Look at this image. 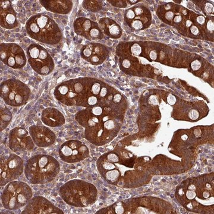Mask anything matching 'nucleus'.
Instances as JSON below:
<instances>
[{"mask_svg": "<svg viewBox=\"0 0 214 214\" xmlns=\"http://www.w3.org/2000/svg\"><path fill=\"white\" fill-rule=\"evenodd\" d=\"M60 171L59 162L53 156L44 154L31 157L25 167V177L33 184L50 183L57 176Z\"/></svg>", "mask_w": 214, "mask_h": 214, "instance_id": "f257e3e1", "label": "nucleus"}, {"mask_svg": "<svg viewBox=\"0 0 214 214\" xmlns=\"http://www.w3.org/2000/svg\"><path fill=\"white\" fill-rule=\"evenodd\" d=\"M59 195L67 204L74 207L83 208L97 200L98 191L94 185L82 180H71L62 185Z\"/></svg>", "mask_w": 214, "mask_h": 214, "instance_id": "f03ea898", "label": "nucleus"}, {"mask_svg": "<svg viewBox=\"0 0 214 214\" xmlns=\"http://www.w3.org/2000/svg\"><path fill=\"white\" fill-rule=\"evenodd\" d=\"M32 195V190L27 183L13 181L4 189L1 196V202L5 209L15 211L26 206Z\"/></svg>", "mask_w": 214, "mask_h": 214, "instance_id": "7ed1b4c3", "label": "nucleus"}, {"mask_svg": "<svg viewBox=\"0 0 214 214\" xmlns=\"http://www.w3.org/2000/svg\"><path fill=\"white\" fill-rule=\"evenodd\" d=\"M0 93L6 104L15 107L26 104L30 97V90L20 81L10 79L1 83Z\"/></svg>", "mask_w": 214, "mask_h": 214, "instance_id": "20e7f679", "label": "nucleus"}, {"mask_svg": "<svg viewBox=\"0 0 214 214\" xmlns=\"http://www.w3.org/2000/svg\"><path fill=\"white\" fill-rule=\"evenodd\" d=\"M23 161L14 154L4 155L0 159V185L6 186L18 178L23 172Z\"/></svg>", "mask_w": 214, "mask_h": 214, "instance_id": "39448f33", "label": "nucleus"}, {"mask_svg": "<svg viewBox=\"0 0 214 214\" xmlns=\"http://www.w3.org/2000/svg\"><path fill=\"white\" fill-rule=\"evenodd\" d=\"M89 153L88 148L77 140H70L63 143L58 151L60 159L70 164L84 160L88 157Z\"/></svg>", "mask_w": 214, "mask_h": 214, "instance_id": "423d86ee", "label": "nucleus"}, {"mask_svg": "<svg viewBox=\"0 0 214 214\" xmlns=\"http://www.w3.org/2000/svg\"><path fill=\"white\" fill-rule=\"evenodd\" d=\"M9 146L13 152L28 151L34 148L35 144L25 129L17 127L9 134Z\"/></svg>", "mask_w": 214, "mask_h": 214, "instance_id": "0eeeda50", "label": "nucleus"}, {"mask_svg": "<svg viewBox=\"0 0 214 214\" xmlns=\"http://www.w3.org/2000/svg\"><path fill=\"white\" fill-rule=\"evenodd\" d=\"M22 214H64L49 200L42 196L32 197L25 206Z\"/></svg>", "mask_w": 214, "mask_h": 214, "instance_id": "6e6552de", "label": "nucleus"}, {"mask_svg": "<svg viewBox=\"0 0 214 214\" xmlns=\"http://www.w3.org/2000/svg\"><path fill=\"white\" fill-rule=\"evenodd\" d=\"M29 134L34 144L38 147L47 148L56 140V135L49 128L44 125H32L29 127Z\"/></svg>", "mask_w": 214, "mask_h": 214, "instance_id": "1a4fd4ad", "label": "nucleus"}, {"mask_svg": "<svg viewBox=\"0 0 214 214\" xmlns=\"http://www.w3.org/2000/svg\"><path fill=\"white\" fill-rule=\"evenodd\" d=\"M41 120L44 124L51 127H60L66 122L62 114L54 108H47L42 111Z\"/></svg>", "mask_w": 214, "mask_h": 214, "instance_id": "9d476101", "label": "nucleus"}, {"mask_svg": "<svg viewBox=\"0 0 214 214\" xmlns=\"http://www.w3.org/2000/svg\"><path fill=\"white\" fill-rule=\"evenodd\" d=\"M41 4L45 7H57L52 12L60 14H67L70 13L72 8V2L71 1H40Z\"/></svg>", "mask_w": 214, "mask_h": 214, "instance_id": "9b49d317", "label": "nucleus"}, {"mask_svg": "<svg viewBox=\"0 0 214 214\" xmlns=\"http://www.w3.org/2000/svg\"><path fill=\"white\" fill-rule=\"evenodd\" d=\"M1 26L8 29H13L17 26L16 13L13 7L7 10H1Z\"/></svg>", "mask_w": 214, "mask_h": 214, "instance_id": "f8f14e48", "label": "nucleus"}, {"mask_svg": "<svg viewBox=\"0 0 214 214\" xmlns=\"http://www.w3.org/2000/svg\"><path fill=\"white\" fill-rule=\"evenodd\" d=\"M12 119V114L9 108L4 105L1 106V117H0V123H1V131L4 130L7 128L8 125L11 122Z\"/></svg>", "mask_w": 214, "mask_h": 214, "instance_id": "ddd939ff", "label": "nucleus"}, {"mask_svg": "<svg viewBox=\"0 0 214 214\" xmlns=\"http://www.w3.org/2000/svg\"><path fill=\"white\" fill-rule=\"evenodd\" d=\"M41 47L38 45L32 44L28 48V55L29 59L36 60L38 58L41 51Z\"/></svg>", "mask_w": 214, "mask_h": 214, "instance_id": "4468645a", "label": "nucleus"}, {"mask_svg": "<svg viewBox=\"0 0 214 214\" xmlns=\"http://www.w3.org/2000/svg\"><path fill=\"white\" fill-rule=\"evenodd\" d=\"M14 58L15 62H16V68H21L26 64V58L25 53H24L21 48L15 53Z\"/></svg>", "mask_w": 214, "mask_h": 214, "instance_id": "2eb2a0df", "label": "nucleus"}, {"mask_svg": "<svg viewBox=\"0 0 214 214\" xmlns=\"http://www.w3.org/2000/svg\"><path fill=\"white\" fill-rule=\"evenodd\" d=\"M108 33L111 37L114 38H118L120 36L121 34V30L117 24L113 23V24L108 27Z\"/></svg>", "mask_w": 214, "mask_h": 214, "instance_id": "dca6fc26", "label": "nucleus"}, {"mask_svg": "<svg viewBox=\"0 0 214 214\" xmlns=\"http://www.w3.org/2000/svg\"><path fill=\"white\" fill-rule=\"evenodd\" d=\"M102 84L101 82H95L91 86V93L94 95H99L101 88H102Z\"/></svg>", "mask_w": 214, "mask_h": 214, "instance_id": "f3484780", "label": "nucleus"}, {"mask_svg": "<svg viewBox=\"0 0 214 214\" xmlns=\"http://www.w3.org/2000/svg\"><path fill=\"white\" fill-rule=\"evenodd\" d=\"M131 52L133 55H136V56H139L142 53V47L140 45L138 44H134L131 46V49H130Z\"/></svg>", "mask_w": 214, "mask_h": 214, "instance_id": "a211bd4d", "label": "nucleus"}, {"mask_svg": "<svg viewBox=\"0 0 214 214\" xmlns=\"http://www.w3.org/2000/svg\"><path fill=\"white\" fill-rule=\"evenodd\" d=\"M5 64L13 68H16V62H15V58L13 55L11 54L9 55V57L7 59V60L5 61Z\"/></svg>", "mask_w": 214, "mask_h": 214, "instance_id": "6ab92c4d", "label": "nucleus"}, {"mask_svg": "<svg viewBox=\"0 0 214 214\" xmlns=\"http://www.w3.org/2000/svg\"><path fill=\"white\" fill-rule=\"evenodd\" d=\"M92 50L91 48H89V46H86L83 48V49L82 51V56L84 58H87L91 57L92 54Z\"/></svg>", "mask_w": 214, "mask_h": 214, "instance_id": "aec40b11", "label": "nucleus"}, {"mask_svg": "<svg viewBox=\"0 0 214 214\" xmlns=\"http://www.w3.org/2000/svg\"><path fill=\"white\" fill-rule=\"evenodd\" d=\"M131 27L134 29V30H141L143 29V27H144V25H143V23L139 20H133L131 23Z\"/></svg>", "mask_w": 214, "mask_h": 214, "instance_id": "412c9836", "label": "nucleus"}, {"mask_svg": "<svg viewBox=\"0 0 214 214\" xmlns=\"http://www.w3.org/2000/svg\"><path fill=\"white\" fill-rule=\"evenodd\" d=\"M92 22L90 20L84 19V21L82 23V28L84 32L88 31L92 27Z\"/></svg>", "mask_w": 214, "mask_h": 214, "instance_id": "4be33fe9", "label": "nucleus"}, {"mask_svg": "<svg viewBox=\"0 0 214 214\" xmlns=\"http://www.w3.org/2000/svg\"><path fill=\"white\" fill-rule=\"evenodd\" d=\"M101 34V31L100 30L96 27H93L90 30H89V35L93 38H98Z\"/></svg>", "mask_w": 214, "mask_h": 214, "instance_id": "5701e85b", "label": "nucleus"}, {"mask_svg": "<svg viewBox=\"0 0 214 214\" xmlns=\"http://www.w3.org/2000/svg\"><path fill=\"white\" fill-rule=\"evenodd\" d=\"M12 8L10 1H1V10H7Z\"/></svg>", "mask_w": 214, "mask_h": 214, "instance_id": "b1692460", "label": "nucleus"}, {"mask_svg": "<svg viewBox=\"0 0 214 214\" xmlns=\"http://www.w3.org/2000/svg\"><path fill=\"white\" fill-rule=\"evenodd\" d=\"M201 62L198 60H194L191 64V67L193 71H197L198 70H199L201 68Z\"/></svg>", "mask_w": 214, "mask_h": 214, "instance_id": "393cba45", "label": "nucleus"}, {"mask_svg": "<svg viewBox=\"0 0 214 214\" xmlns=\"http://www.w3.org/2000/svg\"><path fill=\"white\" fill-rule=\"evenodd\" d=\"M189 117L192 120H196L199 117V113L196 109H192L189 113Z\"/></svg>", "mask_w": 214, "mask_h": 214, "instance_id": "a878e982", "label": "nucleus"}, {"mask_svg": "<svg viewBox=\"0 0 214 214\" xmlns=\"http://www.w3.org/2000/svg\"><path fill=\"white\" fill-rule=\"evenodd\" d=\"M136 16L134 11L132 9H129L125 11V17L127 20H132Z\"/></svg>", "mask_w": 214, "mask_h": 214, "instance_id": "bb28decb", "label": "nucleus"}, {"mask_svg": "<svg viewBox=\"0 0 214 214\" xmlns=\"http://www.w3.org/2000/svg\"><path fill=\"white\" fill-rule=\"evenodd\" d=\"M204 9L205 12H207V13H211L212 12H213V4L211 3H207L205 5Z\"/></svg>", "mask_w": 214, "mask_h": 214, "instance_id": "cd10ccee", "label": "nucleus"}, {"mask_svg": "<svg viewBox=\"0 0 214 214\" xmlns=\"http://www.w3.org/2000/svg\"><path fill=\"white\" fill-rule=\"evenodd\" d=\"M177 101L176 98L174 96V95L170 94L169 95V96L167 98V102L171 105H172L174 104H175V103Z\"/></svg>", "mask_w": 214, "mask_h": 214, "instance_id": "c85d7f7f", "label": "nucleus"}, {"mask_svg": "<svg viewBox=\"0 0 214 214\" xmlns=\"http://www.w3.org/2000/svg\"><path fill=\"white\" fill-rule=\"evenodd\" d=\"M174 13L171 11H168L165 13V17L168 21H171L174 19Z\"/></svg>", "mask_w": 214, "mask_h": 214, "instance_id": "c756f323", "label": "nucleus"}, {"mask_svg": "<svg viewBox=\"0 0 214 214\" xmlns=\"http://www.w3.org/2000/svg\"><path fill=\"white\" fill-rule=\"evenodd\" d=\"M122 66L124 68H129L131 66V62L128 59H124L122 62Z\"/></svg>", "mask_w": 214, "mask_h": 214, "instance_id": "7c9ffc66", "label": "nucleus"}, {"mask_svg": "<svg viewBox=\"0 0 214 214\" xmlns=\"http://www.w3.org/2000/svg\"><path fill=\"white\" fill-rule=\"evenodd\" d=\"M207 28L208 30L209 31V32H213V29H214V24H213V21H212V20H209L207 22Z\"/></svg>", "mask_w": 214, "mask_h": 214, "instance_id": "2f4dec72", "label": "nucleus"}, {"mask_svg": "<svg viewBox=\"0 0 214 214\" xmlns=\"http://www.w3.org/2000/svg\"><path fill=\"white\" fill-rule=\"evenodd\" d=\"M190 31H191V32L192 33V34L194 35H197L199 34V30L196 26L193 25L192 26H190Z\"/></svg>", "mask_w": 214, "mask_h": 214, "instance_id": "473e14b6", "label": "nucleus"}, {"mask_svg": "<svg viewBox=\"0 0 214 214\" xmlns=\"http://www.w3.org/2000/svg\"><path fill=\"white\" fill-rule=\"evenodd\" d=\"M149 57L150 58V60H152L153 61H155L158 58V55H157V53L155 51V50H152L151 51H150L149 52Z\"/></svg>", "mask_w": 214, "mask_h": 214, "instance_id": "72a5a7b5", "label": "nucleus"}, {"mask_svg": "<svg viewBox=\"0 0 214 214\" xmlns=\"http://www.w3.org/2000/svg\"><path fill=\"white\" fill-rule=\"evenodd\" d=\"M196 21H197V23H199V25H202L205 22V18L204 16H203V15H199V16L197 17Z\"/></svg>", "mask_w": 214, "mask_h": 214, "instance_id": "f704fd0d", "label": "nucleus"}, {"mask_svg": "<svg viewBox=\"0 0 214 214\" xmlns=\"http://www.w3.org/2000/svg\"><path fill=\"white\" fill-rule=\"evenodd\" d=\"M99 60H99V57H98V55H94L93 56L91 57L90 61H91V63H92V64H97V63H98Z\"/></svg>", "mask_w": 214, "mask_h": 214, "instance_id": "c9c22d12", "label": "nucleus"}, {"mask_svg": "<svg viewBox=\"0 0 214 214\" xmlns=\"http://www.w3.org/2000/svg\"><path fill=\"white\" fill-rule=\"evenodd\" d=\"M158 99L154 96H152L149 98V104L152 105H156L158 104Z\"/></svg>", "mask_w": 214, "mask_h": 214, "instance_id": "e433bc0d", "label": "nucleus"}, {"mask_svg": "<svg viewBox=\"0 0 214 214\" xmlns=\"http://www.w3.org/2000/svg\"><path fill=\"white\" fill-rule=\"evenodd\" d=\"M134 13H135V14L136 15H140L141 14L143 13V12H144V11H143L142 9L140 7H136V8H134Z\"/></svg>", "mask_w": 214, "mask_h": 214, "instance_id": "4c0bfd02", "label": "nucleus"}, {"mask_svg": "<svg viewBox=\"0 0 214 214\" xmlns=\"http://www.w3.org/2000/svg\"><path fill=\"white\" fill-rule=\"evenodd\" d=\"M182 20V17L180 15H176L173 19V21L176 23H178Z\"/></svg>", "mask_w": 214, "mask_h": 214, "instance_id": "58836bf2", "label": "nucleus"}, {"mask_svg": "<svg viewBox=\"0 0 214 214\" xmlns=\"http://www.w3.org/2000/svg\"><path fill=\"white\" fill-rule=\"evenodd\" d=\"M192 21H191L190 20H187L186 21V27H190L192 26Z\"/></svg>", "mask_w": 214, "mask_h": 214, "instance_id": "ea45409f", "label": "nucleus"}, {"mask_svg": "<svg viewBox=\"0 0 214 214\" xmlns=\"http://www.w3.org/2000/svg\"><path fill=\"white\" fill-rule=\"evenodd\" d=\"M130 2V4H134V3H136V2H138V1H129Z\"/></svg>", "mask_w": 214, "mask_h": 214, "instance_id": "a19ab883", "label": "nucleus"}]
</instances>
